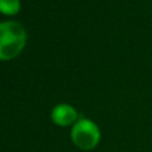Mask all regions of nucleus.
I'll return each instance as SVG.
<instances>
[{
  "mask_svg": "<svg viewBox=\"0 0 152 152\" xmlns=\"http://www.w3.org/2000/svg\"><path fill=\"white\" fill-rule=\"evenodd\" d=\"M27 34L18 21L0 23V61L15 58L25 48Z\"/></svg>",
  "mask_w": 152,
  "mask_h": 152,
  "instance_id": "f257e3e1",
  "label": "nucleus"
},
{
  "mask_svg": "<svg viewBox=\"0 0 152 152\" xmlns=\"http://www.w3.org/2000/svg\"><path fill=\"white\" fill-rule=\"evenodd\" d=\"M70 137L76 147L88 151L95 148L99 145L101 132L99 126L94 121L82 118L72 125Z\"/></svg>",
  "mask_w": 152,
  "mask_h": 152,
  "instance_id": "f03ea898",
  "label": "nucleus"
},
{
  "mask_svg": "<svg viewBox=\"0 0 152 152\" xmlns=\"http://www.w3.org/2000/svg\"><path fill=\"white\" fill-rule=\"evenodd\" d=\"M78 114L76 112V109L68 103H59L57 106H55L51 110V120L62 127L65 126H70L74 125L78 119H77Z\"/></svg>",
  "mask_w": 152,
  "mask_h": 152,
  "instance_id": "7ed1b4c3",
  "label": "nucleus"
},
{
  "mask_svg": "<svg viewBox=\"0 0 152 152\" xmlns=\"http://www.w3.org/2000/svg\"><path fill=\"white\" fill-rule=\"evenodd\" d=\"M20 11V0H0V13L14 15Z\"/></svg>",
  "mask_w": 152,
  "mask_h": 152,
  "instance_id": "20e7f679",
  "label": "nucleus"
}]
</instances>
